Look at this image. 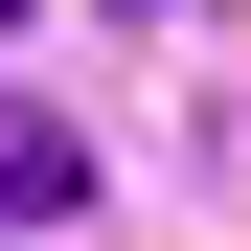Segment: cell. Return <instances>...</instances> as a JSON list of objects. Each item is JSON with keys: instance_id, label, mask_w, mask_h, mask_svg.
<instances>
[{"instance_id": "cell-1", "label": "cell", "mask_w": 251, "mask_h": 251, "mask_svg": "<svg viewBox=\"0 0 251 251\" xmlns=\"http://www.w3.org/2000/svg\"><path fill=\"white\" fill-rule=\"evenodd\" d=\"M69 205H92V137L69 114H0V228H69Z\"/></svg>"}, {"instance_id": "cell-2", "label": "cell", "mask_w": 251, "mask_h": 251, "mask_svg": "<svg viewBox=\"0 0 251 251\" xmlns=\"http://www.w3.org/2000/svg\"><path fill=\"white\" fill-rule=\"evenodd\" d=\"M0 23H23V0H0Z\"/></svg>"}]
</instances>
